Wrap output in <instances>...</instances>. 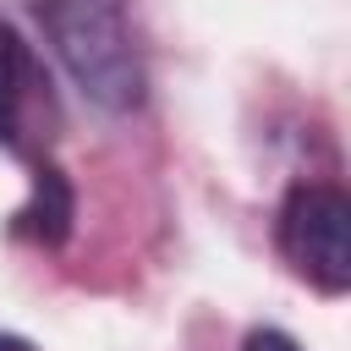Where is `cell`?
I'll return each instance as SVG.
<instances>
[{
  "label": "cell",
  "mask_w": 351,
  "mask_h": 351,
  "mask_svg": "<svg viewBox=\"0 0 351 351\" xmlns=\"http://www.w3.org/2000/svg\"><path fill=\"white\" fill-rule=\"evenodd\" d=\"M49 55L71 77V88L104 110L132 115L148 93V66L126 16V0H27Z\"/></svg>",
  "instance_id": "cell-1"
},
{
  "label": "cell",
  "mask_w": 351,
  "mask_h": 351,
  "mask_svg": "<svg viewBox=\"0 0 351 351\" xmlns=\"http://www.w3.org/2000/svg\"><path fill=\"white\" fill-rule=\"evenodd\" d=\"M274 247L318 296L351 291V197L335 181H296L274 208Z\"/></svg>",
  "instance_id": "cell-2"
},
{
  "label": "cell",
  "mask_w": 351,
  "mask_h": 351,
  "mask_svg": "<svg viewBox=\"0 0 351 351\" xmlns=\"http://www.w3.org/2000/svg\"><path fill=\"white\" fill-rule=\"evenodd\" d=\"M60 126L66 115H60L49 66L38 60V49L27 44L16 22H0V154L22 165L55 159Z\"/></svg>",
  "instance_id": "cell-3"
},
{
  "label": "cell",
  "mask_w": 351,
  "mask_h": 351,
  "mask_svg": "<svg viewBox=\"0 0 351 351\" xmlns=\"http://www.w3.org/2000/svg\"><path fill=\"white\" fill-rule=\"evenodd\" d=\"M71 225H77V192H71L66 170H60L55 159L27 165V203L11 214L5 230H11L16 241L38 247V252H55V247H66Z\"/></svg>",
  "instance_id": "cell-4"
},
{
  "label": "cell",
  "mask_w": 351,
  "mask_h": 351,
  "mask_svg": "<svg viewBox=\"0 0 351 351\" xmlns=\"http://www.w3.org/2000/svg\"><path fill=\"white\" fill-rule=\"evenodd\" d=\"M241 351H302V346H296V335H285V329L263 324V329H252V335L241 340Z\"/></svg>",
  "instance_id": "cell-5"
},
{
  "label": "cell",
  "mask_w": 351,
  "mask_h": 351,
  "mask_svg": "<svg viewBox=\"0 0 351 351\" xmlns=\"http://www.w3.org/2000/svg\"><path fill=\"white\" fill-rule=\"evenodd\" d=\"M0 351H38L27 335H11V329H0Z\"/></svg>",
  "instance_id": "cell-6"
}]
</instances>
